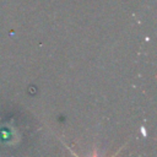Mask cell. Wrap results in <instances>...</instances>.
Here are the masks:
<instances>
[{
	"label": "cell",
	"instance_id": "6da1fadb",
	"mask_svg": "<svg viewBox=\"0 0 157 157\" xmlns=\"http://www.w3.org/2000/svg\"><path fill=\"white\" fill-rule=\"evenodd\" d=\"M72 153H74V152H72ZM117 155H118V152H115V155H114V156H112V157H115ZM74 156H75V157H80V156H77L76 153H74ZM92 157H97V152H96V150L93 151V156H92Z\"/></svg>",
	"mask_w": 157,
	"mask_h": 157
}]
</instances>
